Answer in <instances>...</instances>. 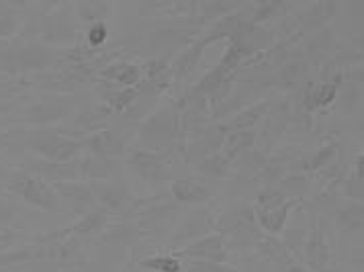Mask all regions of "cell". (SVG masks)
I'll list each match as a JSON object with an SVG mask.
<instances>
[{"mask_svg": "<svg viewBox=\"0 0 364 272\" xmlns=\"http://www.w3.org/2000/svg\"><path fill=\"white\" fill-rule=\"evenodd\" d=\"M121 74H111L113 78H117L119 82H123V85H133V82H137V70L132 68V66H125V64H121Z\"/></svg>", "mask_w": 364, "mask_h": 272, "instance_id": "cell-1", "label": "cell"}, {"mask_svg": "<svg viewBox=\"0 0 364 272\" xmlns=\"http://www.w3.org/2000/svg\"><path fill=\"white\" fill-rule=\"evenodd\" d=\"M158 262H162V264H154V262H149V266H158L160 271L166 272H178V262L176 260H170V258H166V260H158Z\"/></svg>", "mask_w": 364, "mask_h": 272, "instance_id": "cell-3", "label": "cell"}, {"mask_svg": "<svg viewBox=\"0 0 364 272\" xmlns=\"http://www.w3.org/2000/svg\"><path fill=\"white\" fill-rule=\"evenodd\" d=\"M105 37H107V29L102 27V25H95L92 29H90V43H95V45H100L102 41H105Z\"/></svg>", "mask_w": 364, "mask_h": 272, "instance_id": "cell-2", "label": "cell"}]
</instances>
